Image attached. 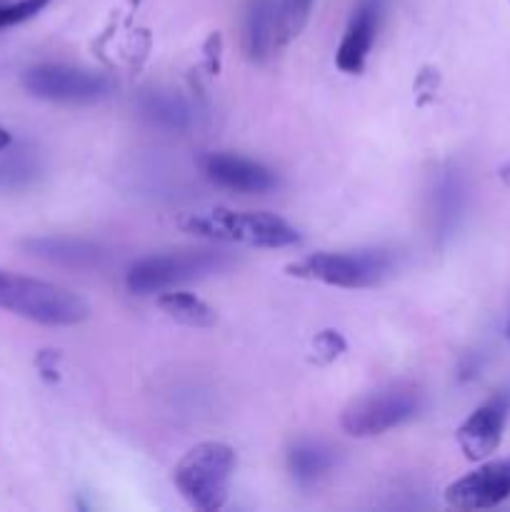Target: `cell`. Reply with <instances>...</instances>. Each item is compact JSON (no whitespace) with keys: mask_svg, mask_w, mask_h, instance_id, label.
Here are the masks:
<instances>
[{"mask_svg":"<svg viewBox=\"0 0 510 512\" xmlns=\"http://www.w3.org/2000/svg\"><path fill=\"white\" fill-rule=\"evenodd\" d=\"M280 0H250L245 13V53L253 63L263 65L288 43Z\"/></svg>","mask_w":510,"mask_h":512,"instance_id":"cell-12","label":"cell"},{"mask_svg":"<svg viewBox=\"0 0 510 512\" xmlns=\"http://www.w3.org/2000/svg\"><path fill=\"white\" fill-rule=\"evenodd\" d=\"M510 498V458L493 460L445 488V503L455 510H490Z\"/></svg>","mask_w":510,"mask_h":512,"instance_id":"cell-9","label":"cell"},{"mask_svg":"<svg viewBox=\"0 0 510 512\" xmlns=\"http://www.w3.org/2000/svg\"><path fill=\"white\" fill-rule=\"evenodd\" d=\"M35 365H38L40 375H43L48 383H58L60 380V355L55 353V350H43V353L38 355V360H35Z\"/></svg>","mask_w":510,"mask_h":512,"instance_id":"cell-22","label":"cell"},{"mask_svg":"<svg viewBox=\"0 0 510 512\" xmlns=\"http://www.w3.org/2000/svg\"><path fill=\"white\" fill-rule=\"evenodd\" d=\"M395 258L388 250H355V253H315L290 263L285 273L300 280L330 285L343 290L375 288L390 278Z\"/></svg>","mask_w":510,"mask_h":512,"instance_id":"cell-4","label":"cell"},{"mask_svg":"<svg viewBox=\"0 0 510 512\" xmlns=\"http://www.w3.org/2000/svg\"><path fill=\"white\" fill-rule=\"evenodd\" d=\"M430 205H433V230L438 243H448L460 228V220L468 205V183L458 165L448 163L438 170L433 180V193H430Z\"/></svg>","mask_w":510,"mask_h":512,"instance_id":"cell-13","label":"cell"},{"mask_svg":"<svg viewBox=\"0 0 510 512\" xmlns=\"http://www.w3.org/2000/svg\"><path fill=\"white\" fill-rule=\"evenodd\" d=\"M23 248L35 258L78 270L98 268L108 255L100 245L80 238H30L23 240Z\"/></svg>","mask_w":510,"mask_h":512,"instance_id":"cell-14","label":"cell"},{"mask_svg":"<svg viewBox=\"0 0 510 512\" xmlns=\"http://www.w3.org/2000/svg\"><path fill=\"white\" fill-rule=\"evenodd\" d=\"M205 178L220 188L245 195H263L278 188V175L258 160L233 153H208L200 160Z\"/></svg>","mask_w":510,"mask_h":512,"instance_id":"cell-10","label":"cell"},{"mask_svg":"<svg viewBox=\"0 0 510 512\" xmlns=\"http://www.w3.org/2000/svg\"><path fill=\"white\" fill-rule=\"evenodd\" d=\"M10 145H13V135H10L8 130H5L3 125H0V153H3V150H8Z\"/></svg>","mask_w":510,"mask_h":512,"instance_id":"cell-24","label":"cell"},{"mask_svg":"<svg viewBox=\"0 0 510 512\" xmlns=\"http://www.w3.org/2000/svg\"><path fill=\"white\" fill-rule=\"evenodd\" d=\"M335 453L318 440H300L288 450V470L300 485H313L333 470Z\"/></svg>","mask_w":510,"mask_h":512,"instance_id":"cell-15","label":"cell"},{"mask_svg":"<svg viewBox=\"0 0 510 512\" xmlns=\"http://www.w3.org/2000/svg\"><path fill=\"white\" fill-rule=\"evenodd\" d=\"M228 265L230 258L220 250H178V253L148 255L130 265L125 285L133 295H160L183 283L220 273Z\"/></svg>","mask_w":510,"mask_h":512,"instance_id":"cell-5","label":"cell"},{"mask_svg":"<svg viewBox=\"0 0 510 512\" xmlns=\"http://www.w3.org/2000/svg\"><path fill=\"white\" fill-rule=\"evenodd\" d=\"M0 310L50 328L78 325L90 315L88 303L68 288L3 268H0Z\"/></svg>","mask_w":510,"mask_h":512,"instance_id":"cell-2","label":"cell"},{"mask_svg":"<svg viewBox=\"0 0 510 512\" xmlns=\"http://www.w3.org/2000/svg\"><path fill=\"white\" fill-rule=\"evenodd\" d=\"M143 115L145 118L153 120L155 125L160 128H170V130H183L188 128L190 123V110L178 95L170 93H148L143 98Z\"/></svg>","mask_w":510,"mask_h":512,"instance_id":"cell-17","label":"cell"},{"mask_svg":"<svg viewBox=\"0 0 510 512\" xmlns=\"http://www.w3.org/2000/svg\"><path fill=\"white\" fill-rule=\"evenodd\" d=\"M235 450L220 440L193 445L173 470V483L190 508L200 512L223 510L235 473Z\"/></svg>","mask_w":510,"mask_h":512,"instance_id":"cell-3","label":"cell"},{"mask_svg":"<svg viewBox=\"0 0 510 512\" xmlns=\"http://www.w3.org/2000/svg\"><path fill=\"white\" fill-rule=\"evenodd\" d=\"M155 303L170 320L185 325V328H210L218 320L215 310L205 300H200L193 293H180L175 288L160 293Z\"/></svg>","mask_w":510,"mask_h":512,"instance_id":"cell-16","label":"cell"},{"mask_svg":"<svg viewBox=\"0 0 510 512\" xmlns=\"http://www.w3.org/2000/svg\"><path fill=\"white\" fill-rule=\"evenodd\" d=\"M50 0H15V3L0 5V30L13 28V25L25 23V20L35 18L40 10H45Z\"/></svg>","mask_w":510,"mask_h":512,"instance_id":"cell-18","label":"cell"},{"mask_svg":"<svg viewBox=\"0 0 510 512\" xmlns=\"http://www.w3.org/2000/svg\"><path fill=\"white\" fill-rule=\"evenodd\" d=\"M500 178H503V183H505V185H510V163H508V165H503V168H500Z\"/></svg>","mask_w":510,"mask_h":512,"instance_id":"cell-25","label":"cell"},{"mask_svg":"<svg viewBox=\"0 0 510 512\" xmlns=\"http://www.w3.org/2000/svg\"><path fill=\"white\" fill-rule=\"evenodd\" d=\"M280 5H283V20L285 30H288V38H295L308 25L315 0H280Z\"/></svg>","mask_w":510,"mask_h":512,"instance_id":"cell-19","label":"cell"},{"mask_svg":"<svg viewBox=\"0 0 510 512\" xmlns=\"http://www.w3.org/2000/svg\"><path fill=\"white\" fill-rule=\"evenodd\" d=\"M35 175V165L28 158H10L0 163V188H18Z\"/></svg>","mask_w":510,"mask_h":512,"instance_id":"cell-20","label":"cell"},{"mask_svg":"<svg viewBox=\"0 0 510 512\" xmlns=\"http://www.w3.org/2000/svg\"><path fill=\"white\" fill-rule=\"evenodd\" d=\"M420 408H423V393L418 385L393 383L345 405L340 428L353 438H375L413 420Z\"/></svg>","mask_w":510,"mask_h":512,"instance_id":"cell-6","label":"cell"},{"mask_svg":"<svg viewBox=\"0 0 510 512\" xmlns=\"http://www.w3.org/2000/svg\"><path fill=\"white\" fill-rule=\"evenodd\" d=\"M178 228L200 238L245 245V248L275 250L300 243L298 230L288 220L265 210H188L178 218Z\"/></svg>","mask_w":510,"mask_h":512,"instance_id":"cell-1","label":"cell"},{"mask_svg":"<svg viewBox=\"0 0 510 512\" xmlns=\"http://www.w3.org/2000/svg\"><path fill=\"white\" fill-rule=\"evenodd\" d=\"M478 370H480V363L475 358H468V363L463 365V368H460V378L463 380H473V378H478Z\"/></svg>","mask_w":510,"mask_h":512,"instance_id":"cell-23","label":"cell"},{"mask_svg":"<svg viewBox=\"0 0 510 512\" xmlns=\"http://www.w3.org/2000/svg\"><path fill=\"white\" fill-rule=\"evenodd\" d=\"M505 335H508V340H510V318H508V325H505Z\"/></svg>","mask_w":510,"mask_h":512,"instance_id":"cell-26","label":"cell"},{"mask_svg":"<svg viewBox=\"0 0 510 512\" xmlns=\"http://www.w3.org/2000/svg\"><path fill=\"white\" fill-rule=\"evenodd\" d=\"M510 415V393L508 390H500L493 398L485 400L480 408H475L468 418L460 423L458 438L460 450L468 460L473 463H483L488 460L495 450L503 443L505 425H508Z\"/></svg>","mask_w":510,"mask_h":512,"instance_id":"cell-8","label":"cell"},{"mask_svg":"<svg viewBox=\"0 0 510 512\" xmlns=\"http://www.w3.org/2000/svg\"><path fill=\"white\" fill-rule=\"evenodd\" d=\"M385 0H358L353 8V15L348 20L343 40L335 53V63L343 73L358 75L363 73L368 55L373 50L375 35H378L380 18H383Z\"/></svg>","mask_w":510,"mask_h":512,"instance_id":"cell-11","label":"cell"},{"mask_svg":"<svg viewBox=\"0 0 510 512\" xmlns=\"http://www.w3.org/2000/svg\"><path fill=\"white\" fill-rule=\"evenodd\" d=\"M23 88L33 98L50 100V103L88 105L108 98L113 83L103 73H93V70L63 63H43L25 70Z\"/></svg>","mask_w":510,"mask_h":512,"instance_id":"cell-7","label":"cell"},{"mask_svg":"<svg viewBox=\"0 0 510 512\" xmlns=\"http://www.w3.org/2000/svg\"><path fill=\"white\" fill-rule=\"evenodd\" d=\"M313 350L318 363H333V360L340 358L345 350L343 335H340L338 330H323V333L313 340Z\"/></svg>","mask_w":510,"mask_h":512,"instance_id":"cell-21","label":"cell"}]
</instances>
